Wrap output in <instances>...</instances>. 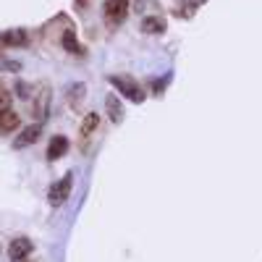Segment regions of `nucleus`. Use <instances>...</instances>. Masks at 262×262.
I'll return each instance as SVG.
<instances>
[{"label":"nucleus","mask_w":262,"mask_h":262,"mask_svg":"<svg viewBox=\"0 0 262 262\" xmlns=\"http://www.w3.org/2000/svg\"><path fill=\"white\" fill-rule=\"evenodd\" d=\"M29 254H32V242H29V238H13L11 247H8L11 262H24Z\"/></svg>","instance_id":"nucleus-4"},{"label":"nucleus","mask_w":262,"mask_h":262,"mask_svg":"<svg viewBox=\"0 0 262 262\" xmlns=\"http://www.w3.org/2000/svg\"><path fill=\"white\" fill-rule=\"evenodd\" d=\"M39 134H42V123H32V126H27V128L13 139V147H16V149L29 147V144H34V142L39 139Z\"/></svg>","instance_id":"nucleus-5"},{"label":"nucleus","mask_w":262,"mask_h":262,"mask_svg":"<svg viewBox=\"0 0 262 262\" xmlns=\"http://www.w3.org/2000/svg\"><path fill=\"white\" fill-rule=\"evenodd\" d=\"M205 3H207V0H181V6H184L186 13H194L196 8H202Z\"/></svg>","instance_id":"nucleus-13"},{"label":"nucleus","mask_w":262,"mask_h":262,"mask_svg":"<svg viewBox=\"0 0 262 262\" xmlns=\"http://www.w3.org/2000/svg\"><path fill=\"white\" fill-rule=\"evenodd\" d=\"M142 32L144 34H163L165 32V21L160 16H147L142 21Z\"/></svg>","instance_id":"nucleus-7"},{"label":"nucleus","mask_w":262,"mask_h":262,"mask_svg":"<svg viewBox=\"0 0 262 262\" xmlns=\"http://www.w3.org/2000/svg\"><path fill=\"white\" fill-rule=\"evenodd\" d=\"M71 189H74V176L69 173V176H63L60 181H55V184L50 186V191H48V200H50V205H53V207H60L66 200H69Z\"/></svg>","instance_id":"nucleus-2"},{"label":"nucleus","mask_w":262,"mask_h":262,"mask_svg":"<svg viewBox=\"0 0 262 262\" xmlns=\"http://www.w3.org/2000/svg\"><path fill=\"white\" fill-rule=\"evenodd\" d=\"M105 107H107V113H111L113 123H121V121H123V107H121V102H118V97H116V95H107Z\"/></svg>","instance_id":"nucleus-8"},{"label":"nucleus","mask_w":262,"mask_h":262,"mask_svg":"<svg viewBox=\"0 0 262 262\" xmlns=\"http://www.w3.org/2000/svg\"><path fill=\"white\" fill-rule=\"evenodd\" d=\"M3 42H6V45H27V32H18V29L6 32L3 34Z\"/></svg>","instance_id":"nucleus-11"},{"label":"nucleus","mask_w":262,"mask_h":262,"mask_svg":"<svg viewBox=\"0 0 262 262\" xmlns=\"http://www.w3.org/2000/svg\"><path fill=\"white\" fill-rule=\"evenodd\" d=\"M107 81H111L123 97H128L131 102H144V92L139 90V84L134 79H128V76H111Z\"/></svg>","instance_id":"nucleus-1"},{"label":"nucleus","mask_w":262,"mask_h":262,"mask_svg":"<svg viewBox=\"0 0 262 262\" xmlns=\"http://www.w3.org/2000/svg\"><path fill=\"white\" fill-rule=\"evenodd\" d=\"M66 149H69V139L66 137H53L50 144H48V160H60L66 155Z\"/></svg>","instance_id":"nucleus-6"},{"label":"nucleus","mask_w":262,"mask_h":262,"mask_svg":"<svg viewBox=\"0 0 262 262\" xmlns=\"http://www.w3.org/2000/svg\"><path fill=\"white\" fill-rule=\"evenodd\" d=\"M105 21L107 24H121V21L128 16V0H105Z\"/></svg>","instance_id":"nucleus-3"},{"label":"nucleus","mask_w":262,"mask_h":262,"mask_svg":"<svg viewBox=\"0 0 262 262\" xmlns=\"http://www.w3.org/2000/svg\"><path fill=\"white\" fill-rule=\"evenodd\" d=\"M18 126V116L13 111H6V113H0V131L3 134H8V131H13Z\"/></svg>","instance_id":"nucleus-10"},{"label":"nucleus","mask_w":262,"mask_h":262,"mask_svg":"<svg viewBox=\"0 0 262 262\" xmlns=\"http://www.w3.org/2000/svg\"><path fill=\"white\" fill-rule=\"evenodd\" d=\"M63 48L74 53V55H81V48H79V42H76V32L74 29H66L63 32Z\"/></svg>","instance_id":"nucleus-9"},{"label":"nucleus","mask_w":262,"mask_h":262,"mask_svg":"<svg viewBox=\"0 0 262 262\" xmlns=\"http://www.w3.org/2000/svg\"><path fill=\"white\" fill-rule=\"evenodd\" d=\"M6 111H11V95L0 90V113H6Z\"/></svg>","instance_id":"nucleus-14"},{"label":"nucleus","mask_w":262,"mask_h":262,"mask_svg":"<svg viewBox=\"0 0 262 262\" xmlns=\"http://www.w3.org/2000/svg\"><path fill=\"white\" fill-rule=\"evenodd\" d=\"M97 123H100V116L97 113H90V116L84 118V123H81V137H90L92 131L97 128Z\"/></svg>","instance_id":"nucleus-12"}]
</instances>
